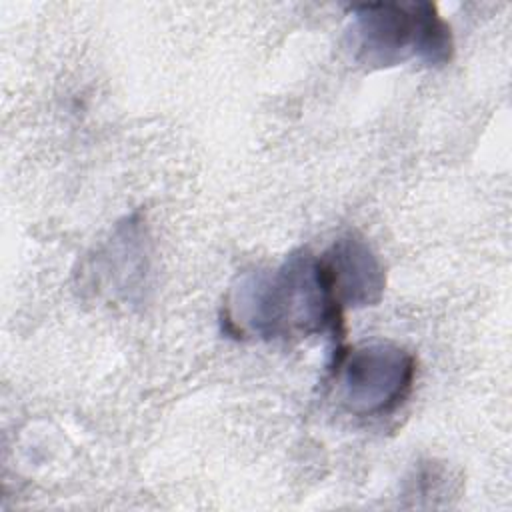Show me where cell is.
<instances>
[{"label":"cell","mask_w":512,"mask_h":512,"mask_svg":"<svg viewBox=\"0 0 512 512\" xmlns=\"http://www.w3.org/2000/svg\"><path fill=\"white\" fill-rule=\"evenodd\" d=\"M342 312L320 256L296 250L278 268L240 282L226 322L238 334L244 324L264 340L314 334L340 340Z\"/></svg>","instance_id":"1"},{"label":"cell","mask_w":512,"mask_h":512,"mask_svg":"<svg viewBox=\"0 0 512 512\" xmlns=\"http://www.w3.org/2000/svg\"><path fill=\"white\" fill-rule=\"evenodd\" d=\"M350 12L354 58L368 68H390L412 56L428 66L452 60V30L432 2H368Z\"/></svg>","instance_id":"2"},{"label":"cell","mask_w":512,"mask_h":512,"mask_svg":"<svg viewBox=\"0 0 512 512\" xmlns=\"http://www.w3.org/2000/svg\"><path fill=\"white\" fill-rule=\"evenodd\" d=\"M342 406L356 416H384L412 390L416 358L392 342H370L334 356Z\"/></svg>","instance_id":"3"},{"label":"cell","mask_w":512,"mask_h":512,"mask_svg":"<svg viewBox=\"0 0 512 512\" xmlns=\"http://www.w3.org/2000/svg\"><path fill=\"white\" fill-rule=\"evenodd\" d=\"M320 260L342 308H368L382 300L386 290L384 266L356 232L338 236Z\"/></svg>","instance_id":"4"},{"label":"cell","mask_w":512,"mask_h":512,"mask_svg":"<svg viewBox=\"0 0 512 512\" xmlns=\"http://www.w3.org/2000/svg\"><path fill=\"white\" fill-rule=\"evenodd\" d=\"M456 478L444 464L436 462H424L420 464L412 478L408 480L406 496H418V498H432V496H448L456 490Z\"/></svg>","instance_id":"5"}]
</instances>
